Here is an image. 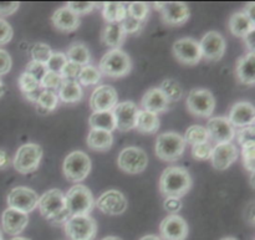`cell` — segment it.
Returning <instances> with one entry per match:
<instances>
[{
	"mask_svg": "<svg viewBox=\"0 0 255 240\" xmlns=\"http://www.w3.org/2000/svg\"><path fill=\"white\" fill-rule=\"evenodd\" d=\"M192 188V177L183 167L172 166L164 169L159 178V191L166 198L186 196Z\"/></svg>",
	"mask_w": 255,
	"mask_h": 240,
	"instance_id": "1",
	"label": "cell"
},
{
	"mask_svg": "<svg viewBox=\"0 0 255 240\" xmlns=\"http://www.w3.org/2000/svg\"><path fill=\"white\" fill-rule=\"evenodd\" d=\"M37 208L41 216L54 226H62L71 217L66 207L64 192L60 189H50L39 197Z\"/></svg>",
	"mask_w": 255,
	"mask_h": 240,
	"instance_id": "2",
	"label": "cell"
},
{
	"mask_svg": "<svg viewBox=\"0 0 255 240\" xmlns=\"http://www.w3.org/2000/svg\"><path fill=\"white\" fill-rule=\"evenodd\" d=\"M99 70L101 75L111 77V79L125 77L132 70L131 57L121 49L110 50L100 60Z\"/></svg>",
	"mask_w": 255,
	"mask_h": 240,
	"instance_id": "3",
	"label": "cell"
},
{
	"mask_svg": "<svg viewBox=\"0 0 255 240\" xmlns=\"http://www.w3.org/2000/svg\"><path fill=\"white\" fill-rule=\"evenodd\" d=\"M186 142L183 136L176 132H164L157 136L154 152L159 159L164 162L178 161L184 153Z\"/></svg>",
	"mask_w": 255,
	"mask_h": 240,
	"instance_id": "4",
	"label": "cell"
},
{
	"mask_svg": "<svg viewBox=\"0 0 255 240\" xmlns=\"http://www.w3.org/2000/svg\"><path fill=\"white\" fill-rule=\"evenodd\" d=\"M66 207L70 216H90L95 208V199L92 192L84 184H75L65 196Z\"/></svg>",
	"mask_w": 255,
	"mask_h": 240,
	"instance_id": "5",
	"label": "cell"
},
{
	"mask_svg": "<svg viewBox=\"0 0 255 240\" xmlns=\"http://www.w3.org/2000/svg\"><path fill=\"white\" fill-rule=\"evenodd\" d=\"M91 159L85 152L74 151L65 157L62 172L67 181L79 184V182L86 179L91 172Z\"/></svg>",
	"mask_w": 255,
	"mask_h": 240,
	"instance_id": "6",
	"label": "cell"
},
{
	"mask_svg": "<svg viewBox=\"0 0 255 240\" xmlns=\"http://www.w3.org/2000/svg\"><path fill=\"white\" fill-rule=\"evenodd\" d=\"M42 156H44V152L39 144H22L15 153L14 159H12V166L16 169V172L21 174L32 173L39 168Z\"/></svg>",
	"mask_w": 255,
	"mask_h": 240,
	"instance_id": "7",
	"label": "cell"
},
{
	"mask_svg": "<svg viewBox=\"0 0 255 240\" xmlns=\"http://www.w3.org/2000/svg\"><path fill=\"white\" fill-rule=\"evenodd\" d=\"M65 234L70 240H94L97 234V224L90 216L70 217L64 224Z\"/></svg>",
	"mask_w": 255,
	"mask_h": 240,
	"instance_id": "8",
	"label": "cell"
},
{
	"mask_svg": "<svg viewBox=\"0 0 255 240\" xmlns=\"http://www.w3.org/2000/svg\"><path fill=\"white\" fill-rule=\"evenodd\" d=\"M187 109L197 117H211L216 109V99L209 90L193 89L187 96Z\"/></svg>",
	"mask_w": 255,
	"mask_h": 240,
	"instance_id": "9",
	"label": "cell"
},
{
	"mask_svg": "<svg viewBox=\"0 0 255 240\" xmlns=\"http://www.w3.org/2000/svg\"><path fill=\"white\" fill-rule=\"evenodd\" d=\"M120 169L128 174L142 173L148 164V156L139 147H126L120 152L117 157Z\"/></svg>",
	"mask_w": 255,
	"mask_h": 240,
	"instance_id": "10",
	"label": "cell"
},
{
	"mask_svg": "<svg viewBox=\"0 0 255 240\" xmlns=\"http://www.w3.org/2000/svg\"><path fill=\"white\" fill-rule=\"evenodd\" d=\"M39 203V196L36 192L27 187H15L7 194V204L9 208L16 209L25 214L31 213L36 209Z\"/></svg>",
	"mask_w": 255,
	"mask_h": 240,
	"instance_id": "11",
	"label": "cell"
},
{
	"mask_svg": "<svg viewBox=\"0 0 255 240\" xmlns=\"http://www.w3.org/2000/svg\"><path fill=\"white\" fill-rule=\"evenodd\" d=\"M172 51H173V56L181 64L188 65V66L197 65L202 60L199 41H197L193 37H182L177 40L173 44Z\"/></svg>",
	"mask_w": 255,
	"mask_h": 240,
	"instance_id": "12",
	"label": "cell"
},
{
	"mask_svg": "<svg viewBox=\"0 0 255 240\" xmlns=\"http://www.w3.org/2000/svg\"><path fill=\"white\" fill-rule=\"evenodd\" d=\"M202 59L208 61H219L224 56L227 42L223 35L218 31H209L199 41Z\"/></svg>",
	"mask_w": 255,
	"mask_h": 240,
	"instance_id": "13",
	"label": "cell"
},
{
	"mask_svg": "<svg viewBox=\"0 0 255 240\" xmlns=\"http://www.w3.org/2000/svg\"><path fill=\"white\" fill-rule=\"evenodd\" d=\"M95 206L107 216H121L127 209V199L122 192L110 189L99 197Z\"/></svg>",
	"mask_w": 255,
	"mask_h": 240,
	"instance_id": "14",
	"label": "cell"
},
{
	"mask_svg": "<svg viewBox=\"0 0 255 240\" xmlns=\"http://www.w3.org/2000/svg\"><path fill=\"white\" fill-rule=\"evenodd\" d=\"M119 104V95L116 89L110 85L97 86L90 97V107L94 112L112 111Z\"/></svg>",
	"mask_w": 255,
	"mask_h": 240,
	"instance_id": "15",
	"label": "cell"
},
{
	"mask_svg": "<svg viewBox=\"0 0 255 240\" xmlns=\"http://www.w3.org/2000/svg\"><path fill=\"white\" fill-rule=\"evenodd\" d=\"M206 128L209 134V139H213L217 144L229 143L236 137V128L232 126L228 119L223 116L209 119Z\"/></svg>",
	"mask_w": 255,
	"mask_h": 240,
	"instance_id": "16",
	"label": "cell"
},
{
	"mask_svg": "<svg viewBox=\"0 0 255 240\" xmlns=\"http://www.w3.org/2000/svg\"><path fill=\"white\" fill-rule=\"evenodd\" d=\"M159 233L162 240H186L188 224L178 214H171L161 222Z\"/></svg>",
	"mask_w": 255,
	"mask_h": 240,
	"instance_id": "17",
	"label": "cell"
},
{
	"mask_svg": "<svg viewBox=\"0 0 255 240\" xmlns=\"http://www.w3.org/2000/svg\"><path fill=\"white\" fill-rule=\"evenodd\" d=\"M112 114L116 121V129L121 132H128L134 128L138 107L132 101L119 102L112 110Z\"/></svg>",
	"mask_w": 255,
	"mask_h": 240,
	"instance_id": "18",
	"label": "cell"
},
{
	"mask_svg": "<svg viewBox=\"0 0 255 240\" xmlns=\"http://www.w3.org/2000/svg\"><path fill=\"white\" fill-rule=\"evenodd\" d=\"M228 121L234 128L254 126L255 109L253 104L248 101L236 102L229 111Z\"/></svg>",
	"mask_w": 255,
	"mask_h": 240,
	"instance_id": "19",
	"label": "cell"
},
{
	"mask_svg": "<svg viewBox=\"0 0 255 240\" xmlns=\"http://www.w3.org/2000/svg\"><path fill=\"white\" fill-rule=\"evenodd\" d=\"M238 158V148L234 143H219L213 147L211 161L217 171H226Z\"/></svg>",
	"mask_w": 255,
	"mask_h": 240,
	"instance_id": "20",
	"label": "cell"
},
{
	"mask_svg": "<svg viewBox=\"0 0 255 240\" xmlns=\"http://www.w3.org/2000/svg\"><path fill=\"white\" fill-rule=\"evenodd\" d=\"M27 223H29V217H27V214L16 211V209H5L1 216L2 229L9 236H19L26 228Z\"/></svg>",
	"mask_w": 255,
	"mask_h": 240,
	"instance_id": "21",
	"label": "cell"
},
{
	"mask_svg": "<svg viewBox=\"0 0 255 240\" xmlns=\"http://www.w3.org/2000/svg\"><path fill=\"white\" fill-rule=\"evenodd\" d=\"M159 12L163 21L168 25H182L191 16V10L184 2H163Z\"/></svg>",
	"mask_w": 255,
	"mask_h": 240,
	"instance_id": "22",
	"label": "cell"
},
{
	"mask_svg": "<svg viewBox=\"0 0 255 240\" xmlns=\"http://www.w3.org/2000/svg\"><path fill=\"white\" fill-rule=\"evenodd\" d=\"M52 25L56 27L59 31L62 32H72L76 29H79L81 20L79 15L72 12L69 7L65 6L59 7L51 16Z\"/></svg>",
	"mask_w": 255,
	"mask_h": 240,
	"instance_id": "23",
	"label": "cell"
},
{
	"mask_svg": "<svg viewBox=\"0 0 255 240\" xmlns=\"http://www.w3.org/2000/svg\"><path fill=\"white\" fill-rule=\"evenodd\" d=\"M168 105L169 102L167 101L166 96H164L163 92L158 87H152V89H149L143 95V97L141 100L142 110L152 112L154 115L166 111L168 109Z\"/></svg>",
	"mask_w": 255,
	"mask_h": 240,
	"instance_id": "24",
	"label": "cell"
},
{
	"mask_svg": "<svg viewBox=\"0 0 255 240\" xmlns=\"http://www.w3.org/2000/svg\"><path fill=\"white\" fill-rule=\"evenodd\" d=\"M236 75L241 84L253 86L255 82V52H248L238 60Z\"/></svg>",
	"mask_w": 255,
	"mask_h": 240,
	"instance_id": "25",
	"label": "cell"
},
{
	"mask_svg": "<svg viewBox=\"0 0 255 240\" xmlns=\"http://www.w3.org/2000/svg\"><path fill=\"white\" fill-rule=\"evenodd\" d=\"M229 30L234 36L244 37L255 30V21L244 11H237L229 19Z\"/></svg>",
	"mask_w": 255,
	"mask_h": 240,
	"instance_id": "26",
	"label": "cell"
},
{
	"mask_svg": "<svg viewBox=\"0 0 255 240\" xmlns=\"http://www.w3.org/2000/svg\"><path fill=\"white\" fill-rule=\"evenodd\" d=\"M126 34L121 29L120 24H106L101 32V41L105 46L111 47V50L120 49L124 45Z\"/></svg>",
	"mask_w": 255,
	"mask_h": 240,
	"instance_id": "27",
	"label": "cell"
},
{
	"mask_svg": "<svg viewBox=\"0 0 255 240\" xmlns=\"http://www.w3.org/2000/svg\"><path fill=\"white\" fill-rule=\"evenodd\" d=\"M86 143L89 148L97 152L109 151L114 144V136L111 132L101 131V129H91L87 134Z\"/></svg>",
	"mask_w": 255,
	"mask_h": 240,
	"instance_id": "28",
	"label": "cell"
},
{
	"mask_svg": "<svg viewBox=\"0 0 255 240\" xmlns=\"http://www.w3.org/2000/svg\"><path fill=\"white\" fill-rule=\"evenodd\" d=\"M159 126H161V123H159V119L157 115L144 111V110H138L136 124H134V128L137 131L144 134H152L158 131Z\"/></svg>",
	"mask_w": 255,
	"mask_h": 240,
	"instance_id": "29",
	"label": "cell"
},
{
	"mask_svg": "<svg viewBox=\"0 0 255 240\" xmlns=\"http://www.w3.org/2000/svg\"><path fill=\"white\" fill-rule=\"evenodd\" d=\"M57 96L65 104H77L84 97V92L81 85L77 81H62Z\"/></svg>",
	"mask_w": 255,
	"mask_h": 240,
	"instance_id": "30",
	"label": "cell"
},
{
	"mask_svg": "<svg viewBox=\"0 0 255 240\" xmlns=\"http://www.w3.org/2000/svg\"><path fill=\"white\" fill-rule=\"evenodd\" d=\"M91 129H101V131L114 132L116 129V121L112 111L94 112L89 119Z\"/></svg>",
	"mask_w": 255,
	"mask_h": 240,
	"instance_id": "31",
	"label": "cell"
},
{
	"mask_svg": "<svg viewBox=\"0 0 255 240\" xmlns=\"http://www.w3.org/2000/svg\"><path fill=\"white\" fill-rule=\"evenodd\" d=\"M65 55H66L67 61L74 62L81 67L90 65L91 62V52H90L89 47L81 42H75L74 45H71Z\"/></svg>",
	"mask_w": 255,
	"mask_h": 240,
	"instance_id": "32",
	"label": "cell"
},
{
	"mask_svg": "<svg viewBox=\"0 0 255 240\" xmlns=\"http://www.w3.org/2000/svg\"><path fill=\"white\" fill-rule=\"evenodd\" d=\"M102 16L107 24H120L127 16V6L124 2H105Z\"/></svg>",
	"mask_w": 255,
	"mask_h": 240,
	"instance_id": "33",
	"label": "cell"
},
{
	"mask_svg": "<svg viewBox=\"0 0 255 240\" xmlns=\"http://www.w3.org/2000/svg\"><path fill=\"white\" fill-rule=\"evenodd\" d=\"M19 87L29 101L36 102L37 96L41 92V87H40V82L35 77L26 72H22L19 76Z\"/></svg>",
	"mask_w": 255,
	"mask_h": 240,
	"instance_id": "34",
	"label": "cell"
},
{
	"mask_svg": "<svg viewBox=\"0 0 255 240\" xmlns=\"http://www.w3.org/2000/svg\"><path fill=\"white\" fill-rule=\"evenodd\" d=\"M36 111L41 115L50 114L59 105V96L56 92L49 90H41L36 100Z\"/></svg>",
	"mask_w": 255,
	"mask_h": 240,
	"instance_id": "35",
	"label": "cell"
},
{
	"mask_svg": "<svg viewBox=\"0 0 255 240\" xmlns=\"http://www.w3.org/2000/svg\"><path fill=\"white\" fill-rule=\"evenodd\" d=\"M158 89L163 92V95L166 96L167 101H168L169 104L179 101V100L182 99V96H183V89H182V86L179 85V82L173 79L164 80Z\"/></svg>",
	"mask_w": 255,
	"mask_h": 240,
	"instance_id": "36",
	"label": "cell"
},
{
	"mask_svg": "<svg viewBox=\"0 0 255 240\" xmlns=\"http://www.w3.org/2000/svg\"><path fill=\"white\" fill-rule=\"evenodd\" d=\"M183 138L186 143H189L191 146H196V144L209 142V134L207 132L206 127L199 126V124H193V126L188 127Z\"/></svg>",
	"mask_w": 255,
	"mask_h": 240,
	"instance_id": "37",
	"label": "cell"
},
{
	"mask_svg": "<svg viewBox=\"0 0 255 240\" xmlns=\"http://www.w3.org/2000/svg\"><path fill=\"white\" fill-rule=\"evenodd\" d=\"M101 76V72L97 67L92 66V65H86V66L81 67V71L77 77V82L81 86H94V85L99 84Z\"/></svg>",
	"mask_w": 255,
	"mask_h": 240,
	"instance_id": "38",
	"label": "cell"
},
{
	"mask_svg": "<svg viewBox=\"0 0 255 240\" xmlns=\"http://www.w3.org/2000/svg\"><path fill=\"white\" fill-rule=\"evenodd\" d=\"M52 50L49 45L44 42H36L31 49V57L32 61L40 62V64H46L49 61L50 56L52 55Z\"/></svg>",
	"mask_w": 255,
	"mask_h": 240,
	"instance_id": "39",
	"label": "cell"
},
{
	"mask_svg": "<svg viewBox=\"0 0 255 240\" xmlns=\"http://www.w3.org/2000/svg\"><path fill=\"white\" fill-rule=\"evenodd\" d=\"M62 81L64 80H62L61 75L56 74V72L47 71L41 79V81H40V87H41V90H49V91L56 92L59 91Z\"/></svg>",
	"mask_w": 255,
	"mask_h": 240,
	"instance_id": "40",
	"label": "cell"
},
{
	"mask_svg": "<svg viewBox=\"0 0 255 240\" xmlns=\"http://www.w3.org/2000/svg\"><path fill=\"white\" fill-rule=\"evenodd\" d=\"M148 12L149 6L146 2H131L127 5V15L139 21H143Z\"/></svg>",
	"mask_w": 255,
	"mask_h": 240,
	"instance_id": "41",
	"label": "cell"
},
{
	"mask_svg": "<svg viewBox=\"0 0 255 240\" xmlns=\"http://www.w3.org/2000/svg\"><path fill=\"white\" fill-rule=\"evenodd\" d=\"M66 62H67V59H66V55H65L64 52H52L49 61H47L45 65H46L47 71L60 74L61 70L64 69L65 65H66Z\"/></svg>",
	"mask_w": 255,
	"mask_h": 240,
	"instance_id": "42",
	"label": "cell"
},
{
	"mask_svg": "<svg viewBox=\"0 0 255 240\" xmlns=\"http://www.w3.org/2000/svg\"><path fill=\"white\" fill-rule=\"evenodd\" d=\"M255 148H254V141L249 142V143L243 144L242 146V156H243V163L244 167L248 169L251 173H254V156H255Z\"/></svg>",
	"mask_w": 255,
	"mask_h": 240,
	"instance_id": "43",
	"label": "cell"
},
{
	"mask_svg": "<svg viewBox=\"0 0 255 240\" xmlns=\"http://www.w3.org/2000/svg\"><path fill=\"white\" fill-rule=\"evenodd\" d=\"M212 151H213V146H212L211 142H204V143L192 146V156L198 161L211 159Z\"/></svg>",
	"mask_w": 255,
	"mask_h": 240,
	"instance_id": "44",
	"label": "cell"
},
{
	"mask_svg": "<svg viewBox=\"0 0 255 240\" xmlns=\"http://www.w3.org/2000/svg\"><path fill=\"white\" fill-rule=\"evenodd\" d=\"M120 26H121V29L124 30V32L126 35L136 34V32H138L139 30L142 29V26H143V21H139V20H136L133 19V17L127 15V16L120 22Z\"/></svg>",
	"mask_w": 255,
	"mask_h": 240,
	"instance_id": "45",
	"label": "cell"
},
{
	"mask_svg": "<svg viewBox=\"0 0 255 240\" xmlns=\"http://www.w3.org/2000/svg\"><path fill=\"white\" fill-rule=\"evenodd\" d=\"M80 71H81V66L74 64V62L67 61L66 65L64 66V69L60 72V75H61L64 81H77Z\"/></svg>",
	"mask_w": 255,
	"mask_h": 240,
	"instance_id": "46",
	"label": "cell"
},
{
	"mask_svg": "<svg viewBox=\"0 0 255 240\" xmlns=\"http://www.w3.org/2000/svg\"><path fill=\"white\" fill-rule=\"evenodd\" d=\"M25 72L31 75L32 77H35V79L40 82L42 77L45 76V74L47 72V69L45 64H40V62L32 61L31 60V61L26 65V67H25Z\"/></svg>",
	"mask_w": 255,
	"mask_h": 240,
	"instance_id": "47",
	"label": "cell"
},
{
	"mask_svg": "<svg viewBox=\"0 0 255 240\" xmlns=\"http://www.w3.org/2000/svg\"><path fill=\"white\" fill-rule=\"evenodd\" d=\"M66 6L69 7L70 10H71L72 12H75L76 15H80V14H89V12H91L92 10L96 7V2H82V1H79V2H74V1H70L67 2Z\"/></svg>",
	"mask_w": 255,
	"mask_h": 240,
	"instance_id": "48",
	"label": "cell"
},
{
	"mask_svg": "<svg viewBox=\"0 0 255 240\" xmlns=\"http://www.w3.org/2000/svg\"><path fill=\"white\" fill-rule=\"evenodd\" d=\"M12 36H14V31H12L11 25L6 20L0 17V45H5L11 41Z\"/></svg>",
	"mask_w": 255,
	"mask_h": 240,
	"instance_id": "49",
	"label": "cell"
},
{
	"mask_svg": "<svg viewBox=\"0 0 255 240\" xmlns=\"http://www.w3.org/2000/svg\"><path fill=\"white\" fill-rule=\"evenodd\" d=\"M254 132L255 128L254 126L244 127V128H238V131L236 132V137L238 139L239 143L243 146V144L249 143V142L254 141Z\"/></svg>",
	"mask_w": 255,
	"mask_h": 240,
	"instance_id": "50",
	"label": "cell"
},
{
	"mask_svg": "<svg viewBox=\"0 0 255 240\" xmlns=\"http://www.w3.org/2000/svg\"><path fill=\"white\" fill-rule=\"evenodd\" d=\"M11 56L9 55V52L6 50L0 49V76L7 74V72L11 70Z\"/></svg>",
	"mask_w": 255,
	"mask_h": 240,
	"instance_id": "51",
	"label": "cell"
},
{
	"mask_svg": "<svg viewBox=\"0 0 255 240\" xmlns=\"http://www.w3.org/2000/svg\"><path fill=\"white\" fill-rule=\"evenodd\" d=\"M182 201L179 198H166L163 203V208L166 209L168 213L177 214L182 209Z\"/></svg>",
	"mask_w": 255,
	"mask_h": 240,
	"instance_id": "52",
	"label": "cell"
},
{
	"mask_svg": "<svg viewBox=\"0 0 255 240\" xmlns=\"http://www.w3.org/2000/svg\"><path fill=\"white\" fill-rule=\"evenodd\" d=\"M19 9V2H0V17L14 14Z\"/></svg>",
	"mask_w": 255,
	"mask_h": 240,
	"instance_id": "53",
	"label": "cell"
},
{
	"mask_svg": "<svg viewBox=\"0 0 255 240\" xmlns=\"http://www.w3.org/2000/svg\"><path fill=\"white\" fill-rule=\"evenodd\" d=\"M10 164H11V159H10L9 154L4 149H0V171L6 169Z\"/></svg>",
	"mask_w": 255,
	"mask_h": 240,
	"instance_id": "54",
	"label": "cell"
},
{
	"mask_svg": "<svg viewBox=\"0 0 255 240\" xmlns=\"http://www.w3.org/2000/svg\"><path fill=\"white\" fill-rule=\"evenodd\" d=\"M255 31V30H254ZM254 31L249 32L247 36H244V42H246V46L248 47L249 52H254L255 50V41H254Z\"/></svg>",
	"mask_w": 255,
	"mask_h": 240,
	"instance_id": "55",
	"label": "cell"
},
{
	"mask_svg": "<svg viewBox=\"0 0 255 240\" xmlns=\"http://www.w3.org/2000/svg\"><path fill=\"white\" fill-rule=\"evenodd\" d=\"M246 219L253 226L254 224V202H251L246 208Z\"/></svg>",
	"mask_w": 255,
	"mask_h": 240,
	"instance_id": "56",
	"label": "cell"
},
{
	"mask_svg": "<svg viewBox=\"0 0 255 240\" xmlns=\"http://www.w3.org/2000/svg\"><path fill=\"white\" fill-rule=\"evenodd\" d=\"M254 9H255V4L254 2H249L248 5L244 9V12L249 16V19H252L253 21H255V16H254Z\"/></svg>",
	"mask_w": 255,
	"mask_h": 240,
	"instance_id": "57",
	"label": "cell"
},
{
	"mask_svg": "<svg viewBox=\"0 0 255 240\" xmlns=\"http://www.w3.org/2000/svg\"><path fill=\"white\" fill-rule=\"evenodd\" d=\"M139 240H162V239L159 238V237L153 236V234H149V236H144V237H142V238L139 239Z\"/></svg>",
	"mask_w": 255,
	"mask_h": 240,
	"instance_id": "58",
	"label": "cell"
},
{
	"mask_svg": "<svg viewBox=\"0 0 255 240\" xmlns=\"http://www.w3.org/2000/svg\"><path fill=\"white\" fill-rule=\"evenodd\" d=\"M4 92H5V85H4V82H2L1 77H0V97L4 95Z\"/></svg>",
	"mask_w": 255,
	"mask_h": 240,
	"instance_id": "59",
	"label": "cell"
},
{
	"mask_svg": "<svg viewBox=\"0 0 255 240\" xmlns=\"http://www.w3.org/2000/svg\"><path fill=\"white\" fill-rule=\"evenodd\" d=\"M154 9H157L159 11V10L162 9V6H163V2H154Z\"/></svg>",
	"mask_w": 255,
	"mask_h": 240,
	"instance_id": "60",
	"label": "cell"
},
{
	"mask_svg": "<svg viewBox=\"0 0 255 240\" xmlns=\"http://www.w3.org/2000/svg\"><path fill=\"white\" fill-rule=\"evenodd\" d=\"M102 240H122V239L119 238V237H112V236H110V237H106V238H104Z\"/></svg>",
	"mask_w": 255,
	"mask_h": 240,
	"instance_id": "61",
	"label": "cell"
},
{
	"mask_svg": "<svg viewBox=\"0 0 255 240\" xmlns=\"http://www.w3.org/2000/svg\"><path fill=\"white\" fill-rule=\"evenodd\" d=\"M11 240H30L27 238H24V237H14Z\"/></svg>",
	"mask_w": 255,
	"mask_h": 240,
	"instance_id": "62",
	"label": "cell"
},
{
	"mask_svg": "<svg viewBox=\"0 0 255 240\" xmlns=\"http://www.w3.org/2000/svg\"><path fill=\"white\" fill-rule=\"evenodd\" d=\"M221 240H237V239L233 238V237H227V238H222Z\"/></svg>",
	"mask_w": 255,
	"mask_h": 240,
	"instance_id": "63",
	"label": "cell"
},
{
	"mask_svg": "<svg viewBox=\"0 0 255 240\" xmlns=\"http://www.w3.org/2000/svg\"><path fill=\"white\" fill-rule=\"evenodd\" d=\"M0 240H2V237H1V234H0Z\"/></svg>",
	"mask_w": 255,
	"mask_h": 240,
	"instance_id": "64",
	"label": "cell"
}]
</instances>
